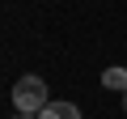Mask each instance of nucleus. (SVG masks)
<instances>
[{"label": "nucleus", "instance_id": "obj_2", "mask_svg": "<svg viewBox=\"0 0 127 119\" xmlns=\"http://www.w3.org/2000/svg\"><path fill=\"white\" fill-rule=\"evenodd\" d=\"M38 119H81V111H76L72 102H47Z\"/></svg>", "mask_w": 127, "mask_h": 119}, {"label": "nucleus", "instance_id": "obj_3", "mask_svg": "<svg viewBox=\"0 0 127 119\" xmlns=\"http://www.w3.org/2000/svg\"><path fill=\"white\" fill-rule=\"evenodd\" d=\"M102 85H106V89L127 94V68H119V64H114V68H106V72H102Z\"/></svg>", "mask_w": 127, "mask_h": 119}, {"label": "nucleus", "instance_id": "obj_4", "mask_svg": "<svg viewBox=\"0 0 127 119\" xmlns=\"http://www.w3.org/2000/svg\"><path fill=\"white\" fill-rule=\"evenodd\" d=\"M13 119H38V115H26V111H17V115H13Z\"/></svg>", "mask_w": 127, "mask_h": 119}, {"label": "nucleus", "instance_id": "obj_1", "mask_svg": "<svg viewBox=\"0 0 127 119\" xmlns=\"http://www.w3.org/2000/svg\"><path fill=\"white\" fill-rule=\"evenodd\" d=\"M47 102H51V98H47V81H42V77H21V81L13 85V106H17V111L42 115Z\"/></svg>", "mask_w": 127, "mask_h": 119}, {"label": "nucleus", "instance_id": "obj_5", "mask_svg": "<svg viewBox=\"0 0 127 119\" xmlns=\"http://www.w3.org/2000/svg\"><path fill=\"white\" fill-rule=\"evenodd\" d=\"M123 111H127V94H123Z\"/></svg>", "mask_w": 127, "mask_h": 119}]
</instances>
